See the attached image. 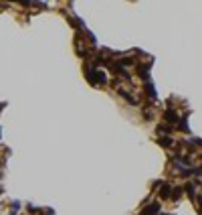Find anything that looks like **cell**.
Masks as SVG:
<instances>
[{
	"mask_svg": "<svg viewBox=\"0 0 202 215\" xmlns=\"http://www.w3.org/2000/svg\"><path fill=\"white\" fill-rule=\"evenodd\" d=\"M158 213H160V205H158V203H152L150 207H146V209H144V213H142V215H158Z\"/></svg>",
	"mask_w": 202,
	"mask_h": 215,
	"instance_id": "obj_1",
	"label": "cell"
},
{
	"mask_svg": "<svg viewBox=\"0 0 202 215\" xmlns=\"http://www.w3.org/2000/svg\"><path fill=\"white\" fill-rule=\"evenodd\" d=\"M166 120H168V122H178V116H176L172 110H168V112H166Z\"/></svg>",
	"mask_w": 202,
	"mask_h": 215,
	"instance_id": "obj_2",
	"label": "cell"
},
{
	"mask_svg": "<svg viewBox=\"0 0 202 215\" xmlns=\"http://www.w3.org/2000/svg\"><path fill=\"white\" fill-rule=\"evenodd\" d=\"M160 195H162L164 199H166V197H170V187H168V185H164L162 191H160Z\"/></svg>",
	"mask_w": 202,
	"mask_h": 215,
	"instance_id": "obj_3",
	"label": "cell"
},
{
	"mask_svg": "<svg viewBox=\"0 0 202 215\" xmlns=\"http://www.w3.org/2000/svg\"><path fill=\"white\" fill-rule=\"evenodd\" d=\"M160 144H162V146H170V144H172V138H168V136L160 138Z\"/></svg>",
	"mask_w": 202,
	"mask_h": 215,
	"instance_id": "obj_4",
	"label": "cell"
},
{
	"mask_svg": "<svg viewBox=\"0 0 202 215\" xmlns=\"http://www.w3.org/2000/svg\"><path fill=\"white\" fill-rule=\"evenodd\" d=\"M148 93H150V98H156V91H154L152 85H148Z\"/></svg>",
	"mask_w": 202,
	"mask_h": 215,
	"instance_id": "obj_5",
	"label": "cell"
}]
</instances>
